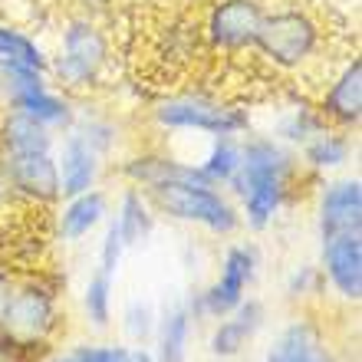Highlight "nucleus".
<instances>
[{
	"label": "nucleus",
	"instance_id": "nucleus-1",
	"mask_svg": "<svg viewBox=\"0 0 362 362\" xmlns=\"http://www.w3.org/2000/svg\"><path fill=\"white\" fill-rule=\"evenodd\" d=\"M300 178H310L300 155L274 135H244L240 139V168L228 194L238 201L240 224L254 234L274 228L280 211L296 198Z\"/></svg>",
	"mask_w": 362,
	"mask_h": 362
},
{
	"label": "nucleus",
	"instance_id": "nucleus-2",
	"mask_svg": "<svg viewBox=\"0 0 362 362\" xmlns=\"http://www.w3.org/2000/svg\"><path fill=\"white\" fill-rule=\"evenodd\" d=\"M112 66V37L103 20L69 13L59 27L57 49L49 53V79L69 95H89L103 86Z\"/></svg>",
	"mask_w": 362,
	"mask_h": 362
},
{
	"label": "nucleus",
	"instance_id": "nucleus-3",
	"mask_svg": "<svg viewBox=\"0 0 362 362\" xmlns=\"http://www.w3.org/2000/svg\"><path fill=\"white\" fill-rule=\"evenodd\" d=\"M326 43V30L310 7L303 4H276L264 10L254 57L274 73H300L320 59Z\"/></svg>",
	"mask_w": 362,
	"mask_h": 362
},
{
	"label": "nucleus",
	"instance_id": "nucleus-4",
	"mask_svg": "<svg viewBox=\"0 0 362 362\" xmlns=\"http://www.w3.org/2000/svg\"><path fill=\"white\" fill-rule=\"evenodd\" d=\"M152 122L162 132H198L208 139L234 135L244 139L250 132V109L244 103H234L228 95L208 93V89H181L168 93L152 103Z\"/></svg>",
	"mask_w": 362,
	"mask_h": 362
},
{
	"label": "nucleus",
	"instance_id": "nucleus-5",
	"mask_svg": "<svg viewBox=\"0 0 362 362\" xmlns=\"http://www.w3.org/2000/svg\"><path fill=\"white\" fill-rule=\"evenodd\" d=\"M145 198L152 201V208L158 214L181 221V224H194L204 228L214 238H230L238 234L240 224V211L238 201L230 198L224 188H214L201 178H172L162 185L145 188Z\"/></svg>",
	"mask_w": 362,
	"mask_h": 362
},
{
	"label": "nucleus",
	"instance_id": "nucleus-6",
	"mask_svg": "<svg viewBox=\"0 0 362 362\" xmlns=\"http://www.w3.org/2000/svg\"><path fill=\"white\" fill-rule=\"evenodd\" d=\"M63 286L66 280H59L47 267L17 276L7 306L0 313V329L20 343L53 346L59 326H63V310H59Z\"/></svg>",
	"mask_w": 362,
	"mask_h": 362
},
{
	"label": "nucleus",
	"instance_id": "nucleus-7",
	"mask_svg": "<svg viewBox=\"0 0 362 362\" xmlns=\"http://www.w3.org/2000/svg\"><path fill=\"white\" fill-rule=\"evenodd\" d=\"M267 4L264 0H208L201 23V40L208 53L221 57H244L254 49L260 20Z\"/></svg>",
	"mask_w": 362,
	"mask_h": 362
},
{
	"label": "nucleus",
	"instance_id": "nucleus-8",
	"mask_svg": "<svg viewBox=\"0 0 362 362\" xmlns=\"http://www.w3.org/2000/svg\"><path fill=\"white\" fill-rule=\"evenodd\" d=\"M53 240L57 238L49 228V211L13 208L0 218V267L13 276L43 270Z\"/></svg>",
	"mask_w": 362,
	"mask_h": 362
},
{
	"label": "nucleus",
	"instance_id": "nucleus-9",
	"mask_svg": "<svg viewBox=\"0 0 362 362\" xmlns=\"http://www.w3.org/2000/svg\"><path fill=\"white\" fill-rule=\"evenodd\" d=\"M0 172L7 178L17 208L53 211L63 201L59 194V168L53 152H23L0 155Z\"/></svg>",
	"mask_w": 362,
	"mask_h": 362
},
{
	"label": "nucleus",
	"instance_id": "nucleus-10",
	"mask_svg": "<svg viewBox=\"0 0 362 362\" xmlns=\"http://www.w3.org/2000/svg\"><path fill=\"white\" fill-rule=\"evenodd\" d=\"M257 276V250L250 244H230L221 260V274L214 276V284L208 290H201L198 300H191V313L194 320L208 316V320H221L228 316L234 306L247 300V290L254 286Z\"/></svg>",
	"mask_w": 362,
	"mask_h": 362
},
{
	"label": "nucleus",
	"instance_id": "nucleus-11",
	"mask_svg": "<svg viewBox=\"0 0 362 362\" xmlns=\"http://www.w3.org/2000/svg\"><path fill=\"white\" fill-rule=\"evenodd\" d=\"M316 230L320 240L362 234V181L356 175L323 181L316 201Z\"/></svg>",
	"mask_w": 362,
	"mask_h": 362
},
{
	"label": "nucleus",
	"instance_id": "nucleus-12",
	"mask_svg": "<svg viewBox=\"0 0 362 362\" xmlns=\"http://www.w3.org/2000/svg\"><path fill=\"white\" fill-rule=\"evenodd\" d=\"M316 112L323 115L326 125L356 132L362 122V59L349 57L343 66L326 83L323 95L316 99Z\"/></svg>",
	"mask_w": 362,
	"mask_h": 362
},
{
	"label": "nucleus",
	"instance_id": "nucleus-13",
	"mask_svg": "<svg viewBox=\"0 0 362 362\" xmlns=\"http://www.w3.org/2000/svg\"><path fill=\"white\" fill-rule=\"evenodd\" d=\"M109 214H112V198H109V191L95 185L83 194L59 201L49 214V228H53V238L63 240V244H79L95 228H103Z\"/></svg>",
	"mask_w": 362,
	"mask_h": 362
},
{
	"label": "nucleus",
	"instance_id": "nucleus-14",
	"mask_svg": "<svg viewBox=\"0 0 362 362\" xmlns=\"http://www.w3.org/2000/svg\"><path fill=\"white\" fill-rule=\"evenodd\" d=\"M57 168H59V194L63 198H73V194H83V191L95 188L99 178H103L105 158L103 152H95L93 145L76 135L73 129L59 132L57 139Z\"/></svg>",
	"mask_w": 362,
	"mask_h": 362
},
{
	"label": "nucleus",
	"instance_id": "nucleus-15",
	"mask_svg": "<svg viewBox=\"0 0 362 362\" xmlns=\"http://www.w3.org/2000/svg\"><path fill=\"white\" fill-rule=\"evenodd\" d=\"M320 270L333 293L346 303L362 300V234L320 240Z\"/></svg>",
	"mask_w": 362,
	"mask_h": 362
},
{
	"label": "nucleus",
	"instance_id": "nucleus-16",
	"mask_svg": "<svg viewBox=\"0 0 362 362\" xmlns=\"http://www.w3.org/2000/svg\"><path fill=\"white\" fill-rule=\"evenodd\" d=\"M267 362H339L326 329L310 316H296L276 333Z\"/></svg>",
	"mask_w": 362,
	"mask_h": 362
},
{
	"label": "nucleus",
	"instance_id": "nucleus-17",
	"mask_svg": "<svg viewBox=\"0 0 362 362\" xmlns=\"http://www.w3.org/2000/svg\"><path fill=\"white\" fill-rule=\"evenodd\" d=\"M7 109H17L23 112L27 119L33 122L47 125L49 132H66L73 119H76V99L63 89H57L53 83H40V86H30V89H20V93H10L4 95V103Z\"/></svg>",
	"mask_w": 362,
	"mask_h": 362
},
{
	"label": "nucleus",
	"instance_id": "nucleus-18",
	"mask_svg": "<svg viewBox=\"0 0 362 362\" xmlns=\"http://www.w3.org/2000/svg\"><path fill=\"white\" fill-rule=\"evenodd\" d=\"M264 320H267L264 303L254 300V296H247L240 306H234L228 316L218 320V326H214V333H211V339H208L211 353L218 356V359H234V356L260 333Z\"/></svg>",
	"mask_w": 362,
	"mask_h": 362
},
{
	"label": "nucleus",
	"instance_id": "nucleus-19",
	"mask_svg": "<svg viewBox=\"0 0 362 362\" xmlns=\"http://www.w3.org/2000/svg\"><path fill=\"white\" fill-rule=\"evenodd\" d=\"M353 132H343V129H333V125L320 129L310 142L296 148L300 165H303V172L310 178H326V175L343 172L346 165L353 162Z\"/></svg>",
	"mask_w": 362,
	"mask_h": 362
},
{
	"label": "nucleus",
	"instance_id": "nucleus-20",
	"mask_svg": "<svg viewBox=\"0 0 362 362\" xmlns=\"http://www.w3.org/2000/svg\"><path fill=\"white\" fill-rule=\"evenodd\" d=\"M119 175H122L132 188L145 191L152 185H162V181L172 178H201L194 162H185V158H175L168 152H135L125 155L119 162ZM204 181V178H201Z\"/></svg>",
	"mask_w": 362,
	"mask_h": 362
},
{
	"label": "nucleus",
	"instance_id": "nucleus-21",
	"mask_svg": "<svg viewBox=\"0 0 362 362\" xmlns=\"http://www.w3.org/2000/svg\"><path fill=\"white\" fill-rule=\"evenodd\" d=\"M57 132L47 125L33 122L17 109H0V155H23V152H57Z\"/></svg>",
	"mask_w": 362,
	"mask_h": 362
},
{
	"label": "nucleus",
	"instance_id": "nucleus-22",
	"mask_svg": "<svg viewBox=\"0 0 362 362\" xmlns=\"http://www.w3.org/2000/svg\"><path fill=\"white\" fill-rule=\"evenodd\" d=\"M115 221V228L122 234L125 247H139L155 234V221H158V211L152 208V201L145 198V191L139 188H122L119 201H115V211L109 214Z\"/></svg>",
	"mask_w": 362,
	"mask_h": 362
},
{
	"label": "nucleus",
	"instance_id": "nucleus-23",
	"mask_svg": "<svg viewBox=\"0 0 362 362\" xmlns=\"http://www.w3.org/2000/svg\"><path fill=\"white\" fill-rule=\"evenodd\" d=\"M191 333H194V313L188 303H175L158 316L155 326V362H188Z\"/></svg>",
	"mask_w": 362,
	"mask_h": 362
},
{
	"label": "nucleus",
	"instance_id": "nucleus-24",
	"mask_svg": "<svg viewBox=\"0 0 362 362\" xmlns=\"http://www.w3.org/2000/svg\"><path fill=\"white\" fill-rule=\"evenodd\" d=\"M0 63L30 66L49 76V49L33 33H27L23 27L10 23V20H0Z\"/></svg>",
	"mask_w": 362,
	"mask_h": 362
},
{
	"label": "nucleus",
	"instance_id": "nucleus-25",
	"mask_svg": "<svg viewBox=\"0 0 362 362\" xmlns=\"http://www.w3.org/2000/svg\"><path fill=\"white\" fill-rule=\"evenodd\" d=\"M194 168H198V175L208 181V185L228 191L240 168V139H234V135L208 139V152L194 162Z\"/></svg>",
	"mask_w": 362,
	"mask_h": 362
},
{
	"label": "nucleus",
	"instance_id": "nucleus-26",
	"mask_svg": "<svg viewBox=\"0 0 362 362\" xmlns=\"http://www.w3.org/2000/svg\"><path fill=\"white\" fill-rule=\"evenodd\" d=\"M320 129H326L323 115L316 112V103H303V99H293L290 105H284V112L276 115V125H274V139L276 142L290 145V148H300L313 139Z\"/></svg>",
	"mask_w": 362,
	"mask_h": 362
},
{
	"label": "nucleus",
	"instance_id": "nucleus-27",
	"mask_svg": "<svg viewBox=\"0 0 362 362\" xmlns=\"http://www.w3.org/2000/svg\"><path fill=\"white\" fill-rule=\"evenodd\" d=\"M112 293H115V276L95 267L83 286V313L95 329H105L112 323Z\"/></svg>",
	"mask_w": 362,
	"mask_h": 362
},
{
	"label": "nucleus",
	"instance_id": "nucleus-28",
	"mask_svg": "<svg viewBox=\"0 0 362 362\" xmlns=\"http://www.w3.org/2000/svg\"><path fill=\"white\" fill-rule=\"evenodd\" d=\"M76 362H155V353L145 346H115V343H86L73 349Z\"/></svg>",
	"mask_w": 362,
	"mask_h": 362
},
{
	"label": "nucleus",
	"instance_id": "nucleus-29",
	"mask_svg": "<svg viewBox=\"0 0 362 362\" xmlns=\"http://www.w3.org/2000/svg\"><path fill=\"white\" fill-rule=\"evenodd\" d=\"M155 326H158V313L152 310V303H142V300H132L122 313V329L132 343H148L155 336Z\"/></svg>",
	"mask_w": 362,
	"mask_h": 362
},
{
	"label": "nucleus",
	"instance_id": "nucleus-30",
	"mask_svg": "<svg viewBox=\"0 0 362 362\" xmlns=\"http://www.w3.org/2000/svg\"><path fill=\"white\" fill-rule=\"evenodd\" d=\"M125 240L119 234L112 218H105V230H103V240H99V257H95V267L105 270V274H119V264H122V254H125Z\"/></svg>",
	"mask_w": 362,
	"mask_h": 362
},
{
	"label": "nucleus",
	"instance_id": "nucleus-31",
	"mask_svg": "<svg viewBox=\"0 0 362 362\" xmlns=\"http://www.w3.org/2000/svg\"><path fill=\"white\" fill-rule=\"evenodd\" d=\"M326 290V280H323V270L320 264H303V267H296L286 280V293L293 296V300H306V296H320Z\"/></svg>",
	"mask_w": 362,
	"mask_h": 362
},
{
	"label": "nucleus",
	"instance_id": "nucleus-32",
	"mask_svg": "<svg viewBox=\"0 0 362 362\" xmlns=\"http://www.w3.org/2000/svg\"><path fill=\"white\" fill-rule=\"evenodd\" d=\"M112 0H76V13H86V17L103 20V13L109 10Z\"/></svg>",
	"mask_w": 362,
	"mask_h": 362
},
{
	"label": "nucleus",
	"instance_id": "nucleus-33",
	"mask_svg": "<svg viewBox=\"0 0 362 362\" xmlns=\"http://www.w3.org/2000/svg\"><path fill=\"white\" fill-rule=\"evenodd\" d=\"M13 280H17V276L10 274V270H4V267H0V313H4V306H7V300H10V290H13Z\"/></svg>",
	"mask_w": 362,
	"mask_h": 362
},
{
	"label": "nucleus",
	"instance_id": "nucleus-34",
	"mask_svg": "<svg viewBox=\"0 0 362 362\" xmlns=\"http://www.w3.org/2000/svg\"><path fill=\"white\" fill-rule=\"evenodd\" d=\"M13 208H17V204H13V194H10V188H7L4 172H0V218H4V214H10Z\"/></svg>",
	"mask_w": 362,
	"mask_h": 362
},
{
	"label": "nucleus",
	"instance_id": "nucleus-35",
	"mask_svg": "<svg viewBox=\"0 0 362 362\" xmlns=\"http://www.w3.org/2000/svg\"><path fill=\"white\" fill-rule=\"evenodd\" d=\"M43 362H76V356L66 353V356H53V359H43Z\"/></svg>",
	"mask_w": 362,
	"mask_h": 362
},
{
	"label": "nucleus",
	"instance_id": "nucleus-36",
	"mask_svg": "<svg viewBox=\"0 0 362 362\" xmlns=\"http://www.w3.org/2000/svg\"><path fill=\"white\" fill-rule=\"evenodd\" d=\"M175 4H185V7H198V4H208V0H175Z\"/></svg>",
	"mask_w": 362,
	"mask_h": 362
},
{
	"label": "nucleus",
	"instance_id": "nucleus-37",
	"mask_svg": "<svg viewBox=\"0 0 362 362\" xmlns=\"http://www.w3.org/2000/svg\"><path fill=\"white\" fill-rule=\"evenodd\" d=\"M0 103H4V93H0Z\"/></svg>",
	"mask_w": 362,
	"mask_h": 362
}]
</instances>
